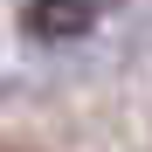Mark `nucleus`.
<instances>
[{
	"label": "nucleus",
	"mask_w": 152,
	"mask_h": 152,
	"mask_svg": "<svg viewBox=\"0 0 152 152\" xmlns=\"http://www.w3.org/2000/svg\"><path fill=\"white\" fill-rule=\"evenodd\" d=\"M21 28H28L35 42H69V35L90 28V0H28Z\"/></svg>",
	"instance_id": "obj_1"
}]
</instances>
